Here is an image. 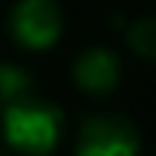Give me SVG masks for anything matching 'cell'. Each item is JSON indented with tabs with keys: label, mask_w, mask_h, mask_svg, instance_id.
<instances>
[{
	"label": "cell",
	"mask_w": 156,
	"mask_h": 156,
	"mask_svg": "<svg viewBox=\"0 0 156 156\" xmlns=\"http://www.w3.org/2000/svg\"><path fill=\"white\" fill-rule=\"evenodd\" d=\"M0 134L10 150L45 156L58 147L64 134V112L32 93L6 99V105L0 108Z\"/></svg>",
	"instance_id": "cell-1"
},
{
	"label": "cell",
	"mask_w": 156,
	"mask_h": 156,
	"mask_svg": "<svg viewBox=\"0 0 156 156\" xmlns=\"http://www.w3.org/2000/svg\"><path fill=\"white\" fill-rule=\"evenodd\" d=\"M124 41L140 61L156 64V16H140L134 23H127Z\"/></svg>",
	"instance_id": "cell-5"
},
{
	"label": "cell",
	"mask_w": 156,
	"mask_h": 156,
	"mask_svg": "<svg viewBox=\"0 0 156 156\" xmlns=\"http://www.w3.org/2000/svg\"><path fill=\"white\" fill-rule=\"evenodd\" d=\"M80 156H134L140 153V131L121 115H93L76 131Z\"/></svg>",
	"instance_id": "cell-3"
},
{
	"label": "cell",
	"mask_w": 156,
	"mask_h": 156,
	"mask_svg": "<svg viewBox=\"0 0 156 156\" xmlns=\"http://www.w3.org/2000/svg\"><path fill=\"white\" fill-rule=\"evenodd\" d=\"M70 76H73L76 89H83L86 96H108L121 83V58L102 45L86 48L73 58Z\"/></svg>",
	"instance_id": "cell-4"
},
{
	"label": "cell",
	"mask_w": 156,
	"mask_h": 156,
	"mask_svg": "<svg viewBox=\"0 0 156 156\" xmlns=\"http://www.w3.org/2000/svg\"><path fill=\"white\" fill-rule=\"evenodd\" d=\"M13 41L29 51H45L64 35V10L58 0H16L6 16Z\"/></svg>",
	"instance_id": "cell-2"
},
{
	"label": "cell",
	"mask_w": 156,
	"mask_h": 156,
	"mask_svg": "<svg viewBox=\"0 0 156 156\" xmlns=\"http://www.w3.org/2000/svg\"><path fill=\"white\" fill-rule=\"evenodd\" d=\"M32 93V76L29 70H23L19 64H10L3 61L0 64V99H16V96H26Z\"/></svg>",
	"instance_id": "cell-6"
},
{
	"label": "cell",
	"mask_w": 156,
	"mask_h": 156,
	"mask_svg": "<svg viewBox=\"0 0 156 156\" xmlns=\"http://www.w3.org/2000/svg\"><path fill=\"white\" fill-rule=\"evenodd\" d=\"M0 102H3V99H0Z\"/></svg>",
	"instance_id": "cell-7"
}]
</instances>
